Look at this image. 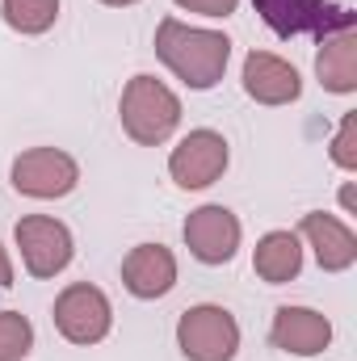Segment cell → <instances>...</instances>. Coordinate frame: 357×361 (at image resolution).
<instances>
[{
	"mask_svg": "<svg viewBox=\"0 0 357 361\" xmlns=\"http://www.w3.org/2000/svg\"><path fill=\"white\" fill-rule=\"evenodd\" d=\"M156 55L177 80L206 92L223 80V72L231 63V38L219 34V30L185 25L181 17H164L156 25Z\"/></svg>",
	"mask_w": 357,
	"mask_h": 361,
	"instance_id": "1",
	"label": "cell"
},
{
	"mask_svg": "<svg viewBox=\"0 0 357 361\" xmlns=\"http://www.w3.org/2000/svg\"><path fill=\"white\" fill-rule=\"evenodd\" d=\"M118 118L122 130L139 143V147H160L173 139V130L181 126V97L164 80L139 72L126 80L122 101H118Z\"/></svg>",
	"mask_w": 357,
	"mask_h": 361,
	"instance_id": "2",
	"label": "cell"
},
{
	"mask_svg": "<svg viewBox=\"0 0 357 361\" xmlns=\"http://www.w3.org/2000/svg\"><path fill=\"white\" fill-rule=\"evenodd\" d=\"M177 349L185 361H236L240 324L219 302H198L177 319Z\"/></svg>",
	"mask_w": 357,
	"mask_h": 361,
	"instance_id": "3",
	"label": "cell"
},
{
	"mask_svg": "<svg viewBox=\"0 0 357 361\" xmlns=\"http://www.w3.org/2000/svg\"><path fill=\"white\" fill-rule=\"evenodd\" d=\"M51 319H55L63 341H72V345H101L109 336V328H114V307H109L105 290H97L92 281H72L68 290H59Z\"/></svg>",
	"mask_w": 357,
	"mask_h": 361,
	"instance_id": "4",
	"label": "cell"
},
{
	"mask_svg": "<svg viewBox=\"0 0 357 361\" xmlns=\"http://www.w3.org/2000/svg\"><path fill=\"white\" fill-rule=\"evenodd\" d=\"M17 248H21V265L30 277H55L72 265L76 257V244H72V231L68 223L51 219V214H25L17 227Z\"/></svg>",
	"mask_w": 357,
	"mask_h": 361,
	"instance_id": "5",
	"label": "cell"
},
{
	"mask_svg": "<svg viewBox=\"0 0 357 361\" xmlns=\"http://www.w3.org/2000/svg\"><path fill=\"white\" fill-rule=\"evenodd\" d=\"M8 180H13L17 193L51 202V197H68L80 185V164L59 147H30V152H21L13 160Z\"/></svg>",
	"mask_w": 357,
	"mask_h": 361,
	"instance_id": "6",
	"label": "cell"
},
{
	"mask_svg": "<svg viewBox=\"0 0 357 361\" xmlns=\"http://www.w3.org/2000/svg\"><path fill=\"white\" fill-rule=\"evenodd\" d=\"M253 8L282 38H298V34L324 38V34H337V30L353 25V13L337 8L332 0H253Z\"/></svg>",
	"mask_w": 357,
	"mask_h": 361,
	"instance_id": "7",
	"label": "cell"
},
{
	"mask_svg": "<svg viewBox=\"0 0 357 361\" xmlns=\"http://www.w3.org/2000/svg\"><path fill=\"white\" fill-rule=\"evenodd\" d=\"M181 235H185V248H189L202 265H227V261L240 252L244 227H240V219H236L227 206H214V202H210V206L189 210Z\"/></svg>",
	"mask_w": 357,
	"mask_h": 361,
	"instance_id": "8",
	"label": "cell"
},
{
	"mask_svg": "<svg viewBox=\"0 0 357 361\" xmlns=\"http://www.w3.org/2000/svg\"><path fill=\"white\" fill-rule=\"evenodd\" d=\"M227 160H231V152L219 130H189L169 156V177L181 189H210L227 173Z\"/></svg>",
	"mask_w": 357,
	"mask_h": 361,
	"instance_id": "9",
	"label": "cell"
},
{
	"mask_svg": "<svg viewBox=\"0 0 357 361\" xmlns=\"http://www.w3.org/2000/svg\"><path fill=\"white\" fill-rule=\"evenodd\" d=\"M269 341H273V349H282L290 357H320L332 345V324H328V315H320L311 307H277Z\"/></svg>",
	"mask_w": 357,
	"mask_h": 361,
	"instance_id": "10",
	"label": "cell"
},
{
	"mask_svg": "<svg viewBox=\"0 0 357 361\" xmlns=\"http://www.w3.org/2000/svg\"><path fill=\"white\" fill-rule=\"evenodd\" d=\"M122 286L135 298H143V302L164 298L177 286V257H173V248H164V244H135L126 252V261H122Z\"/></svg>",
	"mask_w": 357,
	"mask_h": 361,
	"instance_id": "11",
	"label": "cell"
},
{
	"mask_svg": "<svg viewBox=\"0 0 357 361\" xmlns=\"http://www.w3.org/2000/svg\"><path fill=\"white\" fill-rule=\"evenodd\" d=\"M244 92L257 105H290V101L303 97V76L282 55L248 51V59H244Z\"/></svg>",
	"mask_w": 357,
	"mask_h": 361,
	"instance_id": "12",
	"label": "cell"
},
{
	"mask_svg": "<svg viewBox=\"0 0 357 361\" xmlns=\"http://www.w3.org/2000/svg\"><path fill=\"white\" fill-rule=\"evenodd\" d=\"M303 240L315 248V261H320V269L324 273H345L353 269L357 261V235L349 223H341V219H332V214H324V210H311V214H303Z\"/></svg>",
	"mask_w": 357,
	"mask_h": 361,
	"instance_id": "13",
	"label": "cell"
},
{
	"mask_svg": "<svg viewBox=\"0 0 357 361\" xmlns=\"http://www.w3.org/2000/svg\"><path fill=\"white\" fill-rule=\"evenodd\" d=\"M315 76L328 92H353L357 89V30H337L320 38L315 51Z\"/></svg>",
	"mask_w": 357,
	"mask_h": 361,
	"instance_id": "14",
	"label": "cell"
},
{
	"mask_svg": "<svg viewBox=\"0 0 357 361\" xmlns=\"http://www.w3.org/2000/svg\"><path fill=\"white\" fill-rule=\"evenodd\" d=\"M253 269L269 286H286L303 273V244L294 231H269L253 248Z\"/></svg>",
	"mask_w": 357,
	"mask_h": 361,
	"instance_id": "15",
	"label": "cell"
},
{
	"mask_svg": "<svg viewBox=\"0 0 357 361\" xmlns=\"http://www.w3.org/2000/svg\"><path fill=\"white\" fill-rule=\"evenodd\" d=\"M59 17V0H4V21L17 34H47Z\"/></svg>",
	"mask_w": 357,
	"mask_h": 361,
	"instance_id": "16",
	"label": "cell"
},
{
	"mask_svg": "<svg viewBox=\"0 0 357 361\" xmlns=\"http://www.w3.org/2000/svg\"><path fill=\"white\" fill-rule=\"evenodd\" d=\"M34 349V324L21 311H0V361H21Z\"/></svg>",
	"mask_w": 357,
	"mask_h": 361,
	"instance_id": "17",
	"label": "cell"
},
{
	"mask_svg": "<svg viewBox=\"0 0 357 361\" xmlns=\"http://www.w3.org/2000/svg\"><path fill=\"white\" fill-rule=\"evenodd\" d=\"M332 164L357 173V114H345L341 126H337V139H332Z\"/></svg>",
	"mask_w": 357,
	"mask_h": 361,
	"instance_id": "18",
	"label": "cell"
},
{
	"mask_svg": "<svg viewBox=\"0 0 357 361\" xmlns=\"http://www.w3.org/2000/svg\"><path fill=\"white\" fill-rule=\"evenodd\" d=\"M177 8H185V13H198V17H231L236 13V4L240 0H173Z\"/></svg>",
	"mask_w": 357,
	"mask_h": 361,
	"instance_id": "19",
	"label": "cell"
},
{
	"mask_svg": "<svg viewBox=\"0 0 357 361\" xmlns=\"http://www.w3.org/2000/svg\"><path fill=\"white\" fill-rule=\"evenodd\" d=\"M0 286H13V261L4 248H0Z\"/></svg>",
	"mask_w": 357,
	"mask_h": 361,
	"instance_id": "20",
	"label": "cell"
},
{
	"mask_svg": "<svg viewBox=\"0 0 357 361\" xmlns=\"http://www.w3.org/2000/svg\"><path fill=\"white\" fill-rule=\"evenodd\" d=\"M341 206H345V210H353V189H349V185L341 189Z\"/></svg>",
	"mask_w": 357,
	"mask_h": 361,
	"instance_id": "21",
	"label": "cell"
},
{
	"mask_svg": "<svg viewBox=\"0 0 357 361\" xmlns=\"http://www.w3.org/2000/svg\"><path fill=\"white\" fill-rule=\"evenodd\" d=\"M101 4H109V8H126V4H139V0H101Z\"/></svg>",
	"mask_w": 357,
	"mask_h": 361,
	"instance_id": "22",
	"label": "cell"
}]
</instances>
